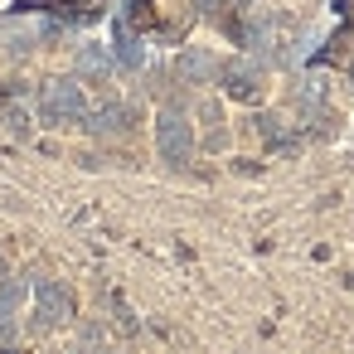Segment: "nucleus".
<instances>
[{
	"label": "nucleus",
	"instance_id": "2",
	"mask_svg": "<svg viewBox=\"0 0 354 354\" xmlns=\"http://www.w3.org/2000/svg\"><path fill=\"white\" fill-rule=\"evenodd\" d=\"M160 151H165L170 160H185V156H189V127H185L180 117H165V122H160Z\"/></svg>",
	"mask_w": 354,
	"mask_h": 354
},
{
	"label": "nucleus",
	"instance_id": "1",
	"mask_svg": "<svg viewBox=\"0 0 354 354\" xmlns=\"http://www.w3.org/2000/svg\"><path fill=\"white\" fill-rule=\"evenodd\" d=\"M44 112H49V117H83V93H78L73 83H59V88H49Z\"/></svg>",
	"mask_w": 354,
	"mask_h": 354
},
{
	"label": "nucleus",
	"instance_id": "3",
	"mask_svg": "<svg viewBox=\"0 0 354 354\" xmlns=\"http://www.w3.org/2000/svg\"><path fill=\"white\" fill-rule=\"evenodd\" d=\"M20 296H25V286H20V281H10V286H0V320H10V310L20 306Z\"/></svg>",
	"mask_w": 354,
	"mask_h": 354
}]
</instances>
